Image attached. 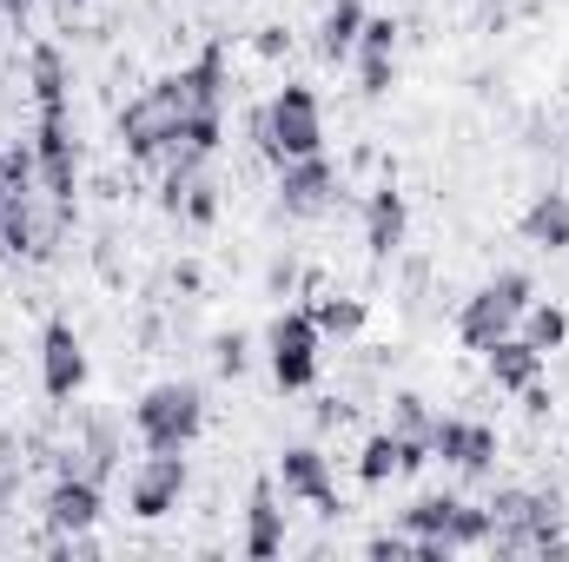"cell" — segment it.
I'll return each instance as SVG.
<instances>
[{
  "label": "cell",
  "mask_w": 569,
  "mask_h": 562,
  "mask_svg": "<svg viewBox=\"0 0 569 562\" xmlns=\"http://www.w3.org/2000/svg\"><path fill=\"white\" fill-rule=\"evenodd\" d=\"M0 232H7V252H13V259L53 265L60 245H67V232H73V199L47 192V185L33 179V185H20V192L0 199Z\"/></svg>",
  "instance_id": "cell-1"
},
{
  "label": "cell",
  "mask_w": 569,
  "mask_h": 562,
  "mask_svg": "<svg viewBox=\"0 0 569 562\" xmlns=\"http://www.w3.org/2000/svg\"><path fill=\"white\" fill-rule=\"evenodd\" d=\"M186 120H192V107H186V93H179V73L152 80L146 93H133V100L120 107V145H127V159L159 165V152L186 133Z\"/></svg>",
  "instance_id": "cell-2"
},
{
  "label": "cell",
  "mask_w": 569,
  "mask_h": 562,
  "mask_svg": "<svg viewBox=\"0 0 569 562\" xmlns=\"http://www.w3.org/2000/svg\"><path fill=\"white\" fill-rule=\"evenodd\" d=\"M530 298H537L530 272H497L490 284H477V291L463 298V311H457V338H463V351H490L497 338H510L517 318L530 311Z\"/></svg>",
  "instance_id": "cell-3"
},
{
  "label": "cell",
  "mask_w": 569,
  "mask_h": 562,
  "mask_svg": "<svg viewBox=\"0 0 569 562\" xmlns=\"http://www.w3.org/2000/svg\"><path fill=\"white\" fill-rule=\"evenodd\" d=\"M133 430H140L146 450H186V443L206 430V391L186 384V378L152 384L140 404H133Z\"/></svg>",
  "instance_id": "cell-4"
},
{
  "label": "cell",
  "mask_w": 569,
  "mask_h": 562,
  "mask_svg": "<svg viewBox=\"0 0 569 562\" xmlns=\"http://www.w3.org/2000/svg\"><path fill=\"white\" fill-rule=\"evenodd\" d=\"M259 152H266L272 165L325 152V107H318V93H311L305 80H284L279 93L266 100V145H259Z\"/></svg>",
  "instance_id": "cell-5"
},
{
  "label": "cell",
  "mask_w": 569,
  "mask_h": 562,
  "mask_svg": "<svg viewBox=\"0 0 569 562\" xmlns=\"http://www.w3.org/2000/svg\"><path fill=\"white\" fill-rule=\"evenodd\" d=\"M318 344H325V331L311 324V311H279L272 318L266 364H272V384L279 391H311L318 384Z\"/></svg>",
  "instance_id": "cell-6"
},
{
  "label": "cell",
  "mask_w": 569,
  "mask_h": 562,
  "mask_svg": "<svg viewBox=\"0 0 569 562\" xmlns=\"http://www.w3.org/2000/svg\"><path fill=\"white\" fill-rule=\"evenodd\" d=\"M338 165L325 159V152H311V159H284L279 165V219H325L331 205H338Z\"/></svg>",
  "instance_id": "cell-7"
},
{
  "label": "cell",
  "mask_w": 569,
  "mask_h": 562,
  "mask_svg": "<svg viewBox=\"0 0 569 562\" xmlns=\"http://www.w3.org/2000/svg\"><path fill=\"white\" fill-rule=\"evenodd\" d=\"M186 496V450H146V463L127 476V510L140 523H159L172 516Z\"/></svg>",
  "instance_id": "cell-8"
},
{
  "label": "cell",
  "mask_w": 569,
  "mask_h": 562,
  "mask_svg": "<svg viewBox=\"0 0 569 562\" xmlns=\"http://www.w3.org/2000/svg\"><path fill=\"white\" fill-rule=\"evenodd\" d=\"M40 391L53 404H73L87 391V344H80L73 318H47V331H40Z\"/></svg>",
  "instance_id": "cell-9"
},
{
  "label": "cell",
  "mask_w": 569,
  "mask_h": 562,
  "mask_svg": "<svg viewBox=\"0 0 569 562\" xmlns=\"http://www.w3.org/2000/svg\"><path fill=\"white\" fill-rule=\"evenodd\" d=\"M272 483H279L291 503H311L318 516H345V503H338V490H331V456H325L318 443H284Z\"/></svg>",
  "instance_id": "cell-10"
},
{
  "label": "cell",
  "mask_w": 569,
  "mask_h": 562,
  "mask_svg": "<svg viewBox=\"0 0 569 562\" xmlns=\"http://www.w3.org/2000/svg\"><path fill=\"white\" fill-rule=\"evenodd\" d=\"M497 430L477 418H437V430H430V456H443L457 476H490L497 470Z\"/></svg>",
  "instance_id": "cell-11"
},
{
  "label": "cell",
  "mask_w": 569,
  "mask_h": 562,
  "mask_svg": "<svg viewBox=\"0 0 569 562\" xmlns=\"http://www.w3.org/2000/svg\"><path fill=\"white\" fill-rule=\"evenodd\" d=\"M33 165H40L47 192L80 199V145H73V120L67 113H40V127H33Z\"/></svg>",
  "instance_id": "cell-12"
},
{
  "label": "cell",
  "mask_w": 569,
  "mask_h": 562,
  "mask_svg": "<svg viewBox=\"0 0 569 562\" xmlns=\"http://www.w3.org/2000/svg\"><path fill=\"white\" fill-rule=\"evenodd\" d=\"M100 510H107V483H93V476H53V490L40 503L53 536H87L100 523Z\"/></svg>",
  "instance_id": "cell-13"
},
{
  "label": "cell",
  "mask_w": 569,
  "mask_h": 562,
  "mask_svg": "<svg viewBox=\"0 0 569 562\" xmlns=\"http://www.w3.org/2000/svg\"><path fill=\"white\" fill-rule=\"evenodd\" d=\"M405 232H411V205H405V192H398L391 179L371 185V199H365V252L385 265V259L405 252Z\"/></svg>",
  "instance_id": "cell-14"
},
{
  "label": "cell",
  "mask_w": 569,
  "mask_h": 562,
  "mask_svg": "<svg viewBox=\"0 0 569 562\" xmlns=\"http://www.w3.org/2000/svg\"><path fill=\"white\" fill-rule=\"evenodd\" d=\"M179 93H186V107H192V113H226L232 73H226V47H219V40H212L199 60H186V67H179Z\"/></svg>",
  "instance_id": "cell-15"
},
{
  "label": "cell",
  "mask_w": 569,
  "mask_h": 562,
  "mask_svg": "<svg viewBox=\"0 0 569 562\" xmlns=\"http://www.w3.org/2000/svg\"><path fill=\"white\" fill-rule=\"evenodd\" d=\"M246 556H252V562L284 556V510H279V483H252V496H246Z\"/></svg>",
  "instance_id": "cell-16"
},
{
  "label": "cell",
  "mask_w": 569,
  "mask_h": 562,
  "mask_svg": "<svg viewBox=\"0 0 569 562\" xmlns=\"http://www.w3.org/2000/svg\"><path fill=\"white\" fill-rule=\"evenodd\" d=\"M27 93H33L40 113H67V107H73V73H67V53H60L53 40H40V47L27 53Z\"/></svg>",
  "instance_id": "cell-17"
},
{
  "label": "cell",
  "mask_w": 569,
  "mask_h": 562,
  "mask_svg": "<svg viewBox=\"0 0 569 562\" xmlns=\"http://www.w3.org/2000/svg\"><path fill=\"white\" fill-rule=\"evenodd\" d=\"M523 245H537V252H569V192H537L530 205H523Z\"/></svg>",
  "instance_id": "cell-18"
},
{
  "label": "cell",
  "mask_w": 569,
  "mask_h": 562,
  "mask_svg": "<svg viewBox=\"0 0 569 562\" xmlns=\"http://www.w3.org/2000/svg\"><path fill=\"white\" fill-rule=\"evenodd\" d=\"M483 364H490V384H497V391H523V384L543 378V351H537L530 338H517V331L497 338V344L483 351Z\"/></svg>",
  "instance_id": "cell-19"
},
{
  "label": "cell",
  "mask_w": 569,
  "mask_h": 562,
  "mask_svg": "<svg viewBox=\"0 0 569 562\" xmlns=\"http://www.w3.org/2000/svg\"><path fill=\"white\" fill-rule=\"evenodd\" d=\"M365 0H325V20H318V53L338 67V60H351V47H358V33H365Z\"/></svg>",
  "instance_id": "cell-20"
},
{
  "label": "cell",
  "mask_w": 569,
  "mask_h": 562,
  "mask_svg": "<svg viewBox=\"0 0 569 562\" xmlns=\"http://www.w3.org/2000/svg\"><path fill=\"white\" fill-rule=\"evenodd\" d=\"M365 298H351V291H318L311 298V324L325 331V338H338V344H351L358 331H365Z\"/></svg>",
  "instance_id": "cell-21"
},
{
  "label": "cell",
  "mask_w": 569,
  "mask_h": 562,
  "mask_svg": "<svg viewBox=\"0 0 569 562\" xmlns=\"http://www.w3.org/2000/svg\"><path fill=\"white\" fill-rule=\"evenodd\" d=\"M517 324H523L517 338H530V344H537L543 358H550V351H563V344H569V311L557 304V298H530V311H523Z\"/></svg>",
  "instance_id": "cell-22"
},
{
  "label": "cell",
  "mask_w": 569,
  "mask_h": 562,
  "mask_svg": "<svg viewBox=\"0 0 569 562\" xmlns=\"http://www.w3.org/2000/svg\"><path fill=\"white\" fill-rule=\"evenodd\" d=\"M391 476H405V443H398V430H371L365 436V450H358V483H391Z\"/></svg>",
  "instance_id": "cell-23"
},
{
  "label": "cell",
  "mask_w": 569,
  "mask_h": 562,
  "mask_svg": "<svg viewBox=\"0 0 569 562\" xmlns=\"http://www.w3.org/2000/svg\"><path fill=\"white\" fill-rule=\"evenodd\" d=\"M80 450H87V476L107 483L120 470V423L113 418H87L80 423Z\"/></svg>",
  "instance_id": "cell-24"
},
{
  "label": "cell",
  "mask_w": 569,
  "mask_h": 562,
  "mask_svg": "<svg viewBox=\"0 0 569 562\" xmlns=\"http://www.w3.org/2000/svg\"><path fill=\"white\" fill-rule=\"evenodd\" d=\"M385 430H398L405 443H430V430H437L430 398H418V391H391V423H385Z\"/></svg>",
  "instance_id": "cell-25"
},
{
  "label": "cell",
  "mask_w": 569,
  "mask_h": 562,
  "mask_svg": "<svg viewBox=\"0 0 569 562\" xmlns=\"http://www.w3.org/2000/svg\"><path fill=\"white\" fill-rule=\"evenodd\" d=\"M483 510H490V530H537V490H497Z\"/></svg>",
  "instance_id": "cell-26"
},
{
  "label": "cell",
  "mask_w": 569,
  "mask_h": 562,
  "mask_svg": "<svg viewBox=\"0 0 569 562\" xmlns=\"http://www.w3.org/2000/svg\"><path fill=\"white\" fill-rule=\"evenodd\" d=\"M450 510H457V490H437V496H418L398 523H405L411 536H443V530H450Z\"/></svg>",
  "instance_id": "cell-27"
},
{
  "label": "cell",
  "mask_w": 569,
  "mask_h": 562,
  "mask_svg": "<svg viewBox=\"0 0 569 562\" xmlns=\"http://www.w3.org/2000/svg\"><path fill=\"white\" fill-rule=\"evenodd\" d=\"M351 60H358V93H365V100H385V93L398 87V53H371V47H358Z\"/></svg>",
  "instance_id": "cell-28"
},
{
  "label": "cell",
  "mask_w": 569,
  "mask_h": 562,
  "mask_svg": "<svg viewBox=\"0 0 569 562\" xmlns=\"http://www.w3.org/2000/svg\"><path fill=\"white\" fill-rule=\"evenodd\" d=\"M443 536H450L457 550H483V543H490V510L457 496V510H450V530H443Z\"/></svg>",
  "instance_id": "cell-29"
},
{
  "label": "cell",
  "mask_w": 569,
  "mask_h": 562,
  "mask_svg": "<svg viewBox=\"0 0 569 562\" xmlns=\"http://www.w3.org/2000/svg\"><path fill=\"white\" fill-rule=\"evenodd\" d=\"M212 364H219V378H246L252 371V338L246 331H219L212 338Z\"/></svg>",
  "instance_id": "cell-30"
},
{
  "label": "cell",
  "mask_w": 569,
  "mask_h": 562,
  "mask_svg": "<svg viewBox=\"0 0 569 562\" xmlns=\"http://www.w3.org/2000/svg\"><path fill=\"white\" fill-rule=\"evenodd\" d=\"M179 219H186V225H212V219H219V179H206V172H199V179L186 185Z\"/></svg>",
  "instance_id": "cell-31"
},
{
  "label": "cell",
  "mask_w": 569,
  "mask_h": 562,
  "mask_svg": "<svg viewBox=\"0 0 569 562\" xmlns=\"http://www.w3.org/2000/svg\"><path fill=\"white\" fill-rule=\"evenodd\" d=\"M398 33H405V27H398L391 13H371L365 33H358V47H371V53H398ZM358 47H351V53H358Z\"/></svg>",
  "instance_id": "cell-32"
},
{
  "label": "cell",
  "mask_w": 569,
  "mask_h": 562,
  "mask_svg": "<svg viewBox=\"0 0 569 562\" xmlns=\"http://www.w3.org/2000/svg\"><path fill=\"white\" fill-rule=\"evenodd\" d=\"M291 284H298V259H291V252H279V259L266 265V291H272V298H284Z\"/></svg>",
  "instance_id": "cell-33"
},
{
  "label": "cell",
  "mask_w": 569,
  "mask_h": 562,
  "mask_svg": "<svg viewBox=\"0 0 569 562\" xmlns=\"http://www.w3.org/2000/svg\"><path fill=\"white\" fill-rule=\"evenodd\" d=\"M517 398H523V411H530V418H550V411H557V398L543 391V378H537V384H523Z\"/></svg>",
  "instance_id": "cell-34"
},
{
  "label": "cell",
  "mask_w": 569,
  "mask_h": 562,
  "mask_svg": "<svg viewBox=\"0 0 569 562\" xmlns=\"http://www.w3.org/2000/svg\"><path fill=\"white\" fill-rule=\"evenodd\" d=\"M311 418H318V430H338V423H351V404H345V398H325Z\"/></svg>",
  "instance_id": "cell-35"
},
{
  "label": "cell",
  "mask_w": 569,
  "mask_h": 562,
  "mask_svg": "<svg viewBox=\"0 0 569 562\" xmlns=\"http://www.w3.org/2000/svg\"><path fill=\"white\" fill-rule=\"evenodd\" d=\"M259 53H266V60H284V53H291V33H284V27H266V33H259Z\"/></svg>",
  "instance_id": "cell-36"
},
{
  "label": "cell",
  "mask_w": 569,
  "mask_h": 562,
  "mask_svg": "<svg viewBox=\"0 0 569 562\" xmlns=\"http://www.w3.org/2000/svg\"><path fill=\"white\" fill-rule=\"evenodd\" d=\"M365 550H371V556H411V530H405V536H371Z\"/></svg>",
  "instance_id": "cell-37"
},
{
  "label": "cell",
  "mask_w": 569,
  "mask_h": 562,
  "mask_svg": "<svg viewBox=\"0 0 569 562\" xmlns=\"http://www.w3.org/2000/svg\"><path fill=\"white\" fill-rule=\"evenodd\" d=\"M172 284H179V291H199L206 279H199V265H172Z\"/></svg>",
  "instance_id": "cell-38"
},
{
  "label": "cell",
  "mask_w": 569,
  "mask_h": 562,
  "mask_svg": "<svg viewBox=\"0 0 569 562\" xmlns=\"http://www.w3.org/2000/svg\"><path fill=\"white\" fill-rule=\"evenodd\" d=\"M0 13H7L13 27H27V13H33V0H0Z\"/></svg>",
  "instance_id": "cell-39"
},
{
  "label": "cell",
  "mask_w": 569,
  "mask_h": 562,
  "mask_svg": "<svg viewBox=\"0 0 569 562\" xmlns=\"http://www.w3.org/2000/svg\"><path fill=\"white\" fill-rule=\"evenodd\" d=\"M13 192V172H7V140H0V199Z\"/></svg>",
  "instance_id": "cell-40"
},
{
  "label": "cell",
  "mask_w": 569,
  "mask_h": 562,
  "mask_svg": "<svg viewBox=\"0 0 569 562\" xmlns=\"http://www.w3.org/2000/svg\"><path fill=\"white\" fill-rule=\"evenodd\" d=\"M7 259H13V252H7V232H0V265H7Z\"/></svg>",
  "instance_id": "cell-41"
},
{
  "label": "cell",
  "mask_w": 569,
  "mask_h": 562,
  "mask_svg": "<svg viewBox=\"0 0 569 562\" xmlns=\"http://www.w3.org/2000/svg\"><path fill=\"white\" fill-rule=\"evenodd\" d=\"M7 33H13V20H7V13H0V40H7Z\"/></svg>",
  "instance_id": "cell-42"
},
{
  "label": "cell",
  "mask_w": 569,
  "mask_h": 562,
  "mask_svg": "<svg viewBox=\"0 0 569 562\" xmlns=\"http://www.w3.org/2000/svg\"><path fill=\"white\" fill-rule=\"evenodd\" d=\"M60 7H87V0H60Z\"/></svg>",
  "instance_id": "cell-43"
}]
</instances>
